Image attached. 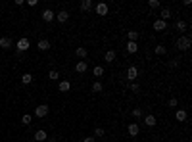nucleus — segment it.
Masks as SVG:
<instances>
[{
	"instance_id": "a878e982",
	"label": "nucleus",
	"mask_w": 192,
	"mask_h": 142,
	"mask_svg": "<svg viewBox=\"0 0 192 142\" xmlns=\"http://www.w3.org/2000/svg\"><path fill=\"white\" fill-rule=\"evenodd\" d=\"M48 79H50V81H58V79H60V73H58V71H56V69L48 71Z\"/></svg>"
},
{
	"instance_id": "39448f33",
	"label": "nucleus",
	"mask_w": 192,
	"mask_h": 142,
	"mask_svg": "<svg viewBox=\"0 0 192 142\" xmlns=\"http://www.w3.org/2000/svg\"><path fill=\"white\" fill-rule=\"evenodd\" d=\"M152 27H154V31H160V33H161V31H167V21H163V19H156Z\"/></svg>"
},
{
	"instance_id": "c9c22d12",
	"label": "nucleus",
	"mask_w": 192,
	"mask_h": 142,
	"mask_svg": "<svg viewBox=\"0 0 192 142\" xmlns=\"http://www.w3.org/2000/svg\"><path fill=\"white\" fill-rule=\"evenodd\" d=\"M83 142H96L94 136H87V138H83Z\"/></svg>"
},
{
	"instance_id": "1a4fd4ad",
	"label": "nucleus",
	"mask_w": 192,
	"mask_h": 142,
	"mask_svg": "<svg viewBox=\"0 0 192 142\" xmlns=\"http://www.w3.org/2000/svg\"><path fill=\"white\" fill-rule=\"evenodd\" d=\"M35 140H37V142H44V140H48V133L42 131V129H39L37 133H35Z\"/></svg>"
},
{
	"instance_id": "4468645a",
	"label": "nucleus",
	"mask_w": 192,
	"mask_h": 142,
	"mask_svg": "<svg viewBox=\"0 0 192 142\" xmlns=\"http://www.w3.org/2000/svg\"><path fill=\"white\" fill-rule=\"evenodd\" d=\"M0 48H4V50L12 48V39L10 37H2V39H0Z\"/></svg>"
},
{
	"instance_id": "c85d7f7f",
	"label": "nucleus",
	"mask_w": 192,
	"mask_h": 142,
	"mask_svg": "<svg viewBox=\"0 0 192 142\" xmlns=\"http://www.w3.org/2000/svg\"><path fill=\"white\" fill-rule=\"evenodd\" d=\"M92 73H94V77H102V75H104V67H100V65H96L94 69H92Z\"/></svg>"
},
{
	"instance_id": "2f4dec72",
	"label": "nucleus",
	"mask_w": 192,
	"mask_h": 142,
	"mask_svg": "<svg viewBox=\"0 0 192 142\" xmlns=\"http://www.w3.org/2000/svg\"><path fill=\"white\" fill-rule=\"evenodd\" d=\"M133 117H134V119H140V117H142V110H140V108H134V110H133Z\"/></svg>"
},
{
	"instance_id": "2eb2a0df",
	"label": "nucleus",
	"mask_w": 192,
	"mask_h": 142,
	"mask_svg": "<svg viewBox=\"0 0 192 142\" xmlns=\"http://www.w3.org/2000/svg\"><path fill=\"white\" fill-rule=\"evenodd\" d=\"M92 6H94V4H92V0H83L79 8H81V12H90V10H92Z\"/></svg>"
},
{
	"instance_id": "cd10ccee",
	"label": "nucleus",
	"mask_w": 192,
	"mask_h": 142,
	"mask_svg": "<svg viewBox=\"0 0 192 142\" xmlns=\"http://www.w3.org/2000/svg\"><path fill=\"white\" fill-rule=\"evenodd\" d=\"M127 37H129L131 42H137V39H138V31H129V33H127Z\"/></svg>"
},
{
	"instance_id": "f03ea898",
	"label": "nucleus",
	"mask_w": 192,
	"mask_h": 142,
	"mask_svg": "<svg viewBox=\"0 0 192 142\" xmlns=\"http://www.w3.org/2000/svg\"><path fill=\"white\" fill-rule=\"evenodd\" d=\"M94 10H96L98 16H108V12H110V8H108V4H106V2H98L94 6Z\"/></svg>"
},
{
	"instance_id": "412c9836",
	"label": "nucleus",
	"mask_w": 192,
	"mask_h": 142,
	"mask_svg": "<svg viewBox=\"0 0 192 142\" xmlns=\"http://www.w3.org/2000/svg\"><path fill=\"white\" fill-rule=\"evenodd\" d=\"M169 17H171V10H169V8H161V12H160V19L167 21Z\"/></svg>"
},
{
	"instance_id": "dca6fc26",
	"label": "nucleus",
	"mask_w": 192,
	"mask_h": 142,
	"mask_svg": "<svg viewBox=\"0 0 192 142\" xmlns=\"http://www.w3.org/2000/svg\"><path fill=\"white\" fill-rule=\"evenodd\" d=\"M87 69H88V63H87V62H77V65H75V71H77V73H85Z\"/></svg>"
},
{
	"instance_id": "b1692460",
	"label": "nucleus",
	"mask_w": 192,
	"mask_h": 142,
	"mask_svg": "<svg viewBox=\"0 0 192 142\" xmlns=\"http://www.w3.org/2000/svg\"><path fill=\"white\" fill-rule=\"evenodd\" d=\"M104 90V84L100 83V81H94L92 83V92H102Z\"/></svg>"
},
{
	"instance_id": "5701e85b",
	"label": "nucleus",
	"mask_w": 192,
	"mask_h": 142,
	"mask_svg": "<svg viewBox=\"0 0 192 142\" xmlns=\"http://www.w3.org/2000/svg\"><path fill=\"white\" fill-rule=\"evenodd\" d=\"M154 52L158 54V56H165V54H167V48L163 46V44H158V46L154 48Z\"/></svg>"
},
{
	"instance_id": "e433bc0d",
	"label": "nucleus",
	"mask_w": 192,
	"mask_h": 142,
	"mask_svg": "<svg viewBox=\"0 0 192 142\" xmlns=\"http://www.w3.org/2000/svg\"><path fill=\"white\" fill-rule=\"evenodd\" d=\"M16 58H17V60H21V58H23V52H19V50H16Z\"/></svg>"
},
{
	"instance_id": "f257e3e1",
	"label": "nucleus",
	"mask_w": 192,
	"mask_h": 142,
	"mask_svg": "<svg viewBox=\"0 0 192 142\" xmlns=\"http://www.w3.org/2000/svg\"><path fill=\"white\" fill-rule=\"evenodd\" d=\"M190 44H192V40H190L188 35H181V37L177 39V48H179L181 52H186L190 48Z\"/></svg>"
},
{
	"instance_id": "c756f323",
	"label": "nucleus",
	"mask_w": 192,
	"mask_h": 142,
	"mask_svg": "<svg viewBox=\"0 0 192 142\" xmlns=\"http://www.w3.org/2000/svg\"><path fill=\"white\" fill-rule=\"evenodd\" d=\"M31 119H33V117L29 115V113H25V115H23V117H21V123H23V125H27V127H29V125H31Z\"/></svg>"
},
{
	"instance_id": "0eeeda50",
	"label": "nucleus",
	"mask_w": 192,
	"mask_h": 142,
	"mask_svg": "<svg viewBox=\"0 0 192 142\" xmlns=\"http://www.w3.org/2000/svg\"><path fill=\"white\" fill-rule=\"evenodd\" d=\"M54 19H58L60 23H66V21L69 19V12H67V10H60L58 13H56V17H54Z\"/></svg>"
},
{
	"instance_id": "7c9ffc66",
	"label": "nucleus",
	"mask_w": 192,
	"mask_h": 142,
	"mask_svg": "<svg viewBox=\"0 0 192 142\" xmlns=\"http://www.w3.org/2000/svg\"><path fill=\"white\" fill-rule=\"evenodd\" d=\"M148 6H150L152 10H158L161 4H160V0H150V2H148Z\"/></svg>"
},
{
	"instance_id": "393cba45",
	"label": "nucleus",
	"mask_w": 192,
	"mask_h": 142,
	"mask_svg": "<svg viewBox=\"0 0 192 142\" xmlns=\"http://www.w3.org/2000/svg\"><path fill=\"white\" fill-rule=\"evenodd\" d=\"M21 83H23V84H31L33 83V75L31 73H25L23 77H21Z\"/></svg>"
},
{
	"instance_id": "f704fd0d",
	"label": "nucleus",
	"mask_w": 192,
	"mask_h": 142,
	"mask_svg": "<svg viewBox=\"0 0 192 142\" xmlns=\"http://www.w3.org/2000/svg\"><path fill=\"white\" fill-rule=\"evenodd\" d=\"M179 62H181L179 58H173V60H171V63H169V65H171V67H177V65H179Z\"/></svg>"
},
{
	"instance_id": "aec40b11",
	"label": "nucleus",
	"mask_w": 192,
	"mask_h": 142,
	"mask_svg": "<svg viewBox=\"0 0 192 142\" xmlns=\"http://www.w3.org/2000/svg\"><path fill=\"white\" fill-rule=\"evenodd\" d=\"M75 54H77V58L85 60V58H87V56H88V50H87V48H83V46H79V48H77V50H75Z\"/></svg>"
},
{
	"instance_id": "423d86ee",
	"label": "nucleus",
	"mask_w": 192,
	"mask_h": 142,
	"mask_svg": "<svg viewBox=\"0 0 192 142\" xmlns=\"http://www.w3.org/2000/svg\"><path fill=\"white\" fill-rule=\"evenodd\" d=\"M16 46H17V50H19V52H25V50H29V46H31V44H29V39H19Z\"/></svg>"
},
{
	"instance_id": "f3484780",
	"label": "nucleus",
	"mask_w": 192,
	"mask_h": 142,
	"mask_svg": "<svg viewBox=\"0 0 192 142\" xmlns=\"http://www.w3.org/2000/svg\"><path fill=\"white\" fill-rule=\"evenodd\" d=\"M69 88H71L69 81H60V83H58V90H60V92H69Z\"/></svg>"
},
{
	"instance_id": "a211bd4d",
	"label": "nucleus",
	"mask_w": 192,
	"mask_h": 142,
	"mask_svg": "<svg viewBox=\"0 0 192 142\" xmlns=\"http://www.w3.org/2000/svg\"><path fill=\"white\" fill-rule=\"evenodd\" d=\"M175 29H177V31H181V33H184V31H186V29H188V25H186V21H183V19H179V21H177V23H175Z\"/></svg>"
},
{
	"instance_id": "473e14b6",
	"label": "nucleus",
	"mask_w": 192,
	"mask_h": 142,
	"mask_svg": "<svg viewBox=\"0 0 192 142\" xmlns=\"http://www.w3.org/2000/svg\"><path fill=\"white\" fill-rule=\"evenodd\" d=\"M167 106H169V108H177V106H179V100H177V98H169Z\"/></svg>"
},
{
	"instance_id": "4c0bfd02",
	"label": "nucleus",
	"mask_w": 192,
	"mask_h": 142,
	"mask_svg": "<svg viewBox=\"0 0 192 142\" xmlns=\"http://www.w3.org/2000/svg\"><path fill=\"white\" fill-rule=\"evenodd\" d=\"M96 142H104V140H96Z\"/></svg>"
},
{
	"instance_id": "72a5a7b5",
	"label": "nucleus",
	"mask_w": 192,
	"mask_h": 142,
	"mask_svg": "<svg viewBox=\"0 0 192 142\" xmlns=\"http://www.w3.org/2000/svg\"><path fill=\"white\" fill-rule=\"evenodd\" d=\"M131 90H133V92H140V84H138L137 81H134V83L131 84Z\"/></svg>"
},
{
	"instance_id": "20e7f679",
	"label": "nucleus",
	"mask_w": 192,
	"mask_h": 142,
	"mask_svg": "<svg viewBox=\"0 0 192 142\" xmlns=\"http://www.w3.org/2000/svg\"><path fill=\"white\" fill-rule=\"evenodd\" d=\"M137 77H138V69L134 67V65H131L129 69H127V81L134 83V81H137Z\"/></svg>"
},
{
	"instance_id": "6e6552de",
	"label": "nucleus",
	"mask_w": 192,
	"mask_h": 142,
	"mask_svg": "<svg viewBox=\"0 0 192 142\" xmlns=\"http://www.w3.org/2000/svg\"><path fill=\"white\" fill-rule=\"evenodd\" d=\"M127 133H129L131 136H137V134L140 133V127H138V123H129V127H127Z\"/></svg>"
},
{
	"instance_id": "9d476101",
	"label": "nucleus",
	"mask_w": 192,
	"mask_h": 142,
	"mask_svg": "<svg viewBox=\"0 0 192 142\" xmlns=\"http://www.w3.org/2000/svg\"><path fill=\"white\" fill-rule=\"evenodd\" d=\"M37 46H39V50H40V52H46V50H50V40H46V39H40Z\"/></svg>"
},
{
	"instance_id": "7ed1b4c3",
	"label": "nucleus",
	"mask_w": 192,
	"mask_h": 142,
	"mask_svg": "<svg viewBox=\"0 0 192 142\" xmlns=\"http://www.w3.org/2000/svg\"><path fill=\"white\" fill-rule=\"evenodd\" d=\"M35 115L37 117H46L48 115V106L46 104H40V106H37V108H35Z\"/></svg>"
},
{
	"instance_id": "4be33fe9",
	"label": "nucleus",
	"mask_w": 192,
	"mask_h": 142,
	"mask_svg": "<svg viewBox=\"0 0 192 142\" xmlns=\"http://www.w3.org/2000/svg\"><path fill=\"white\" fill-rule=\"evenodd\" d=\"M175 117H177V121H186V111L184 110H177V113H175Z\"/></svg>"
},
{
	"instance_id": "ddd939ff",
	"label": "nucleus",
	"mask_w": 192,
	"mask_h": 142,
	"mask_svg": "<svg viewBox=\"0 0 192 142\" xmlns=\"http://www.w3.org/2000/svg\"><path fill=\"white\" fill-rule=\"evenodd\" d=\"M115 50H108V52H106L104 54V62H108V63H113V62H115Z\"/></svg>"
},
{
	"instance_id": "9b49d317",
	"label": "nucleus",
	"mask_w": 192,
	"mask_h": 142,
	"mask_svg": "<svg viewBox=\"0 0 192 142\" xmlns=\"http://www.w3.org/2000/svg\"><path fill=\"white\" fill-rule=\"evenodd\" d=\"M142 119H144V125H146V127H154L156 123H158V121H156V115H152V113H148V115H144Z\"/></svg>"
},
{
	"instance_id": "f8f14e48",
	"label": "nucleus",
	"mask_w": 192,
	"mask_h": 142,
	"mask_svg": "<svg viewBox=\"0 0 192 142\" xmlns=\"http://www.w3.org/2000/svg\"><path fill=\"white\" fill-rule=\"evenodd\" d=\"M54 17H56V13H54L52 10H44V12H42V19H44L46 23H50V21H54Z\"/></svg>"
},
{
	"instance_id": "6ab92c4d",
	"label": "nucleus",
	"mask_w": 192,
	"mask_h": 142,
	"mask_svg": "<svg viewBox=\"0 0 192 142\" xmlns=\"http://www.w3.org/2000/svg\"><path fill=\"white\" fill-rule=\"evenodd\" d=\"M127 52H129V54H137L138 52V44H137V42H127Z\"/></svg>"
},
{
	"instance_id": "bb28decb",
	"label": "nucleus",
	"mask_w": 192,
	"mask_h": 142,
	"mask_svg": "<svg viewBox=\"0 0 192 142\" xmlns=\"http://www.w3.org/2000/svg\"><path fill=\"white\" fill-rule=\"evenodd\" d=\"M104 134H106V131L102 129V127H96L94 129V138H104Z\"/></svg>"
}]
</instances>
